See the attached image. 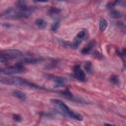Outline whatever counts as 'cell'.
Masks as SVG:
<instances>
[{
	"instance_id": "obj_1",
	"label": "cell",
	"mask_w": 126,
	"mask_h": 126,
	"mask_svg": "<svg viewBox=\"0 0 126 126\" xmlns=\"http://www.w3.org/2000/svg\"><path fill=\"white\" fill-rule=\"evenodd\" d=\"M2 84H7V85H17V86H24L28 88H32V89H42L40 86L35 85L34 83H32L28 80L18 78V77H1L0 79Z\"/></svg>"
},
{
	"instance_id": "obj_2",
	"label": "cell",
	"mask_w": 126,
	"mask_h": 126,
	"mask_svg": "<svg viewBox=\"0 0 126 126\" xmlns=\"http://www.w3.org/2000/svg\"><path fill=\"white\" fill-rule=\"evenodd\" d=\"M23 54L21 51L19 50H15V49H8V50H2L0 52V59L1 62L4 63L10 59H15L18 57H21Z\"/></svg>"
},
{
	"instance_id": "obj_3",
	"label": "cell",
	"mask_w": 126,
	"mask_h": 126,
	"mask_svg": "<svg viewBox=\"0 0 126 126\" xmlns=\"http://www.w3.org/2000/svg\"><path fill=\"white\" fill-rule=\"evenodd\" d=\"M25 72V67L23 64L18 63L13 66H8L5 68H1V73L2 74H7V75H12V74H17V73H22Z\"/></svg>"
},
{
	"instance_id": "obj_4",
	"label": "cell",
	"mask_w": 126,
	"mask_h": 126,
	"mask_svg": "<svg viewBox=\"0 0 126 126\" xmlns=\"http://www.w3.org/2000/svg\"><path fill=\"white\" fill-rule=\"evenodd\" d=\"M51 101L59 107V109L61 110V112H62L63 114H65V115H67V116H69V117L71 116V114H72L73 111H72L63 101H61V100H59V99H52Z\"/></svg>"
},
{
	"instance_id": "obj_5",
	"label": "cell",
	"mask_w": 126,
	"mask_h": 126,
	"mask_svg": "<svg viewBox=\"0 0 126 126\" xmlns=\"http://www.w3.org/2000/svg\"><path fill=\"white\" fill-rule=\"evenodd\" d=\"M42 61V58L41 57H35V56H25L23 57L19 63L21 64H35V63H38Z\"/></svg>"
},
{
	"instance_id": "obj_6",
	"label": "cell",
	"mask_w": 126,
	"mask_h": 126,
	"mask_svg": "<svg viewBox=\"0 0 126 126\" xmlns=\"http://www.w3.org/2000/svg\"><path fill=\"white\" fill-rule=\"evenodd\" d=\"M73 72H74V76L77 80L79 81H85L86 80V76H85V73L84 71L80 68L79 65H75L74 68H73Z\"/></svg>"
},
{
	"instance_id": "obj_7",
	"label": "cell",
	"mask_w": 126,
	"mask_h": 126,
	"mask_svg": "<svg viewBox=\"0 0 126 126\" xmlns=\"http://www.w3.org/2000/svg\"><path fill=\"white\" fill-rule=\"evenodd\" d=\"M94 46V41H91L89 44H87V45L82 49V53H83V54H88V53H90Z\"/></svg>"
},
{
	"instance_id": "obj_8",
	"label": "cell",
	"mask_w": 126,
	"mask_h": 126,
	"mask_svg": "<svg viewBox=\"0 0 126 126\" xmlns=\"http://www.w3.org/2000/svg\"><path fill=\"white\" fill-rule=\"evenodd\" d=\"M52 80H53L57 85H59V86L64 85V84L67 82V80H66L65 78H63V77H58V76H54Z\"/></svg>"
},
{
	"instance_id": "obj_9",
	"label": "cell",
	"mask_w": 126,
	"mask_h": 126,
	"mask_svg": "<svg viewBox=\"0 0 126 126\" xmlns=\"http://www.w3.org/2000/svg\"><path fill=\"white\" fill-rule=\"evenodd\" d=\"M35 26L39 29H44L46 27V22L43 20V19H36L35 22H34Z\"/></svg>"
},
{
	"instance_id": "obj_10",
	"label": "cell",
	"mask_w": 126,
	"mask_h": 126,
	"mask_svg": "<svg viewBox=\"0 0 126 126\" xmlns=\"http://www.w3.org/2000/svg\"><path fill=\"white\" fill-rule=\"evenodd\" d=\"M98 26H99V30L101 32H104L106 30V28H107V21L105 19H100Z\"/></svg>"
},
{
	"instance_id": "obj_11",
	"label": "cell",
	"mask_w": 126,
	"mask_h": 126,
	"mask_svg": "<svg viewBox=\"0 0 126 126\" xmlns=\"http://www.w3.org/2000/svg\"><path fill=\"white\" fill-rule=\"evenodd\" d=\"M13 94H14L15 96H17V97L20 98L21 100H25V99H26V94H25L23 92H21V91H14Z\"/></svg>"
},
{
	"instance_id": "obj_12",
	"label": "cell",
	"mask_w": 126,
	"mask_h": 126,
	"mask_svg": "<svg viewBox=\"0 0 126 126\" xmlns=\"http://www.w3.org/2000/svg\"><path fill=\"white\" fill-rule=\"evenodd\" d=\"M84 68H85V71H87V73L91 74V73H92V62H91V61H87V62H85V64H84Z\"/></svg>"
},
{
	"instance_id": "obj_13",
	"label": "cell",
	"mask_w": 126,
	"mask_h": 126,
	"mask_svg": "<svg viewBox=\"0 0 126 126\" xmlns=\"http://www.w3.org/2000/svg\"><path fill=\"white\" fill-rule=\"evenodd\" d=\"M87 31H85V30H82V31H80L79 32H78V34L76 35L77 37H79L80 39H82V40H84L86 37H87Z\"/></svg>"
},
{
	"instance_id": "obj_14",
	"label": "cell",
	"mask_w": 126,
	"mask_h": 126,
	"mask_svg": "<svg viewBox=\"0 0 126 126\" xmlns=\"http://www.w3.org/2000/svg\"><path fill=\"white\" fill-rule=\"evenodd\" d=\"M61 95H63L64 97H66L68 99H72L73 98V94L68 91H62L61 92Z\"/></svg>"
},
{
	"instance_id": "obj_15",
	"label": "cell",
	"mask_w": 126,
	"mask_h": 126,
	"mask_svg": "<svg viewBox=\"0 0 126 126\" xmlns=\"http://www.w3.org/2000/svg\"><path fill=\"white\" fill-rule=\"evenodd\" d=\"M59 26H60L59 21H55V22H53L52 25H51V32H56V31L59 29Z\"/></svg>"
},
{
	"instance_id": "obj_16",
	"label": "cell",
	"mask_w": 126,
	"mask_h": 126,
	"mask_svg": "<svg viewBox=\"0 0 126 126\" xmlns=\"http://www.w3.org/2000/svg\"><path fill=\"white\" fill-rule=\"evenodd\" d=\"M48 13H49V15L54 16V15H56V14H59V13H60V9H57V8H50V9H49V11H48Z\"/></svg>"
},
{
	"instance_id": "obj_17",
	"label": "cell",
	"mask_w": 126,
	"mask_h": 126,
	"mask_svg": "<svg viewBox=\"0 0 126 126\" xmlns=\"http://www.w3.org/2000/svg\"><path fill=\"white\" fill-rule=\"evenodd\" d=\"M110 16H111V17H113V18H119V17H121V13H120V12H118V11L112 10V11L110 12Z\"/></svg>"
},
{
	"instance_id": "obj_18",
	"label": "cell",
	"mask_w": 126,
	"mask_h": 126,
	"mask_svg": "<svg viewBox=\"0 0 126 126\" xmlns=\"http://www.w3.org/2000/svg\"><path fill=\"white\" fill-rule=\"evenodd\" d=\"M109 81L111 82V83H113V84H118L119 83V80H118V77L117 76H111L110 78H109Z\"/></svg>"
},
{
	"instance_id": "obj_19",
	"label": "cell",
	"mask_w": 126,
	"mask_h": 126,
	"mask_svg": "<svg viewBox=\"0 0 126 126\" xmlns=\"http://www.w3.org/2000/svg\"><path fill=\"white\" fill-rule=\"evenodd\" d=\"M119 2L118 1H115V2H109L108 4H107V8L108 9H113V7L116 5V4H118Z\"/></svg>"
},
{
	"instance_id": "obj_20",
	"label": "cell",
	"mask_w": 126,
	"mask_h": 126,
	"mask_svg": "<svg viewBox=\"0 0 126 126\" xmlns=\"http://www.w3.org/2000/svg\"><path fill=\"white\" fill-rule=\"evenodd\" d=\"M14 119H15V120H18V121H21V116H19V115H14Z\"/></svg>"
},
{
	"instance_id": "obj_21",
	"label": "cell",
	"mask_w": 126,
	"mask_h": 126,
	"mask_svg": "<svg viewBox=\"0 0 126 126\" xmlns=\"http://www.w3.org/2000/svg\"><path fill=\"white\" fill-rule=\"evenodd\" d=\"M118 4H120V5H122L123 7H126V1H121V2H119Z\"/></svg>"
},
{
	"instance_id": "obj_22",
	"label": "cell",
	"mask_w": 126,
	"mask_h": 126,
	"mask_svg": "<svg viewBox=\"0 0 126 126\" xmlns=\"http://www.w3.org/2000/svg\"><path fill=\"white\" fill-rule=\"evenodd\" d=\"M122 55L126 56V49H123V51H122Z\"/></svg>"
},
{
	"instance_id": "obj_23",
	"label": "cell",
	"mask_w": 126,
	"mask_h": 126,
	"mask_svg": "<svg viewBox=\"0 0 126 126\" xmlns=\"http://www.w3.org/2000/svg\"><path fill=\"white\" fill-rule=\"evenodd\" d=\"M103 126H114V125H112V124H104Z\"/></svg>"
}]
</instances>
